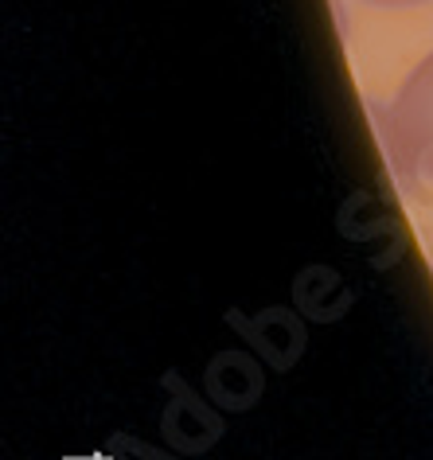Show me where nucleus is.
Wrapping results in <instances>:
<instances>
[{
  "label": "nucleus",
  "instance_id": "f257e3e1",
  "mask_svg": "<svg viewBox=\"0 0 433 460\" xmlns=\"http://www.w3.org/2000/svg\"><path fill=\"white\" fill-rule=\"evenodd\" d=\"M386 145L406 176L433 183V55L406 75L394 94L386 113Z\"/></svg>",
  "mask_w": 433,
  "mask_h": 460
},
{
  "label": "nucleus",
  "instance_id": "f03ea898",
  "mask_svg": "<svg viewBox=\"0 0 433 460\" xmlns=\"http://www.w3.org/2000/svg\"><path fill=\"white\" fill-rule=\"evenodd\" d=\"M367 4H379V8H410V4H426V0H367Z\"/></svg>",
  "mask_w": 433,
  "mask_h": 460
}]
</instances>
